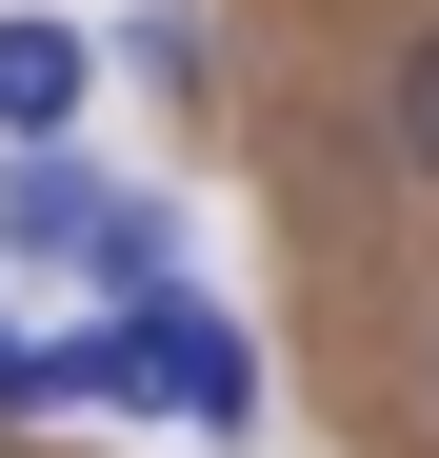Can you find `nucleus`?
<instances>
[{"instance_id":"obj_5","label":"nucleus","mask_w":439,"mask_h":458,"mask_svg":"<svg viewBox=\"0 0 439 458\" xmlns=\"http://www.w3.org/2000/svg\"><path fill=\"white\" fill-rule=\"evenodd\" d=\"M0 419H40V339H0Z\"/></svg>"},{"instance_id":"obj_4","label":"nucleus","mask_w":439,"mask_h":458,"mask_svg":"<svg viewBox=\"0 0 439 458\" xmlns=\"http://www.w3.org/2000/svg\"><path fill=\"white\" fill-rule=\"evenodd\" d=\"M380 140H400V180L439 199V40H400V100H380Z\"/></svg>"},{"instance_id":"obj_3","label":"nucleus","mask_w":439,"mask_h":458,"mask_svg":"<svg viewBox=\"0 0 439 458\" xmlns=\"http://www.w3.org/2000/svg\"><path fill=\"white\" fill-rule=\"evenodd\" d=\"M100 60H120V40H81V21H40V0H0V140H81V100H100Z\"/></svg>"},{"instance_id":"obj_2","label":"nucleus","mask_w":439,"mask_h":458,"mask_svg":"<svg viewBox=\"0 0 439 458\" xmlns=\"http://www.w3.org/2000/svg\"><path fill=\"white\" fill-rule=\"evenodd\" d=\"M120 419H180V438H260V339L220 299H120Z\"/></svg>"},{"instance_id":"obj_1","label":"nucleus","mask_w":439,"mask_h":458,"mask_svg":"<svg viewBox=\"0 0 439 458\" xmlns=\"http://www.w3.org/2000/svg\"><path fill=\"white\" fill-rule=\"evenodd\" d=\"M0 259H100L120 299H160V279H180L160 199H140V180H100L81 140H0Z\"/></svg>"}]
</instances>
